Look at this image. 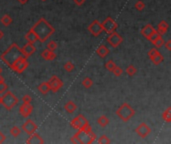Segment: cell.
Returning <instances> with one entry per match:
<instances>
[{"label":"cell","mask_w":171,"mask_h":144,"mask_svg":"<svg viewBox=\"0 0 171 144\" xmlns=\"http://www.w3.org/2000/svg\"><path fill=\"white\" fill-rule=\"evenodd\" d=\"M22 52H23V54L25 55V57H29L30 55H32L34 52L36 51V47L34 46L32 43H26L23 47L21 48Z\"/></svg>","instance_id":"2e32d148"},{"label":"cell","mask_w":171,"mask_h":144,"mask_svg":"<svg viewBox=\"0 0 171 144\" xmlns=\"http://www.w3.org/2000/svg\"><path fill=\"white\" fill-rule=\"evenodd\" d=\"M151 61L153 62V64H155V65H158V64H160L163 61V56H162V54L158 52L157 54L154 56V57L151 58Z\"/></svg>","instance_id":"83f0119b"},{"label":"cell","mask_w":171,"mask_h":144,"mask_svg":"<svg viewBox=\"0 0 171 144\" xmlns=\"http://www.w3.org/2000/svg\"><path fill=\"white\" fill-rule=\"evenodd\" d=\"M40 1H46V0H40Z\"/></svg>","instance_id":"681fc988"},{"label":"cell","mask_w":171,"mask_h":144,"mask_svg":"<svg viewBox=\"0 0 171 144\" xmlns=\"http://www.w3.org/2000/svg\"><path fill=\"white\" fill-rule=\"evenodd\" d=\"M41 57L44 60H47V61H50V60H54L56 58V54L54 51H51L49 49H45L42 52H41Z\"/></svg>","instance_id":"ac0fdd59"},{"label":"cell","mask_w":171,"mask_h":144,"mask_svg":"<svg viewBox=\"0 0 171 144\" xmlns=\"http://www.w3.org/2000/svg\"><path fill=\"white\" fill-rule=\"evenodd\" d=\"M74 69V64L70 62V61H67L65 64H64V70L67 71V72H71L73 71Z\"/></svg>","instance_id":"d590c367"},{"label":"cell","mask_w":171,"mask_h":144,"mask_svg":"<svg viewBox=\"0 0 171 144\" xmlns=\"http://www.w3.org/2000/svg\"><path fill=\"white\" fill-rule=\"evenodd\" d=\"M136 72H137V69H136V67L134 65H129L126 68V73L129 75V76H133V75H135Z\"/></svg>","instance_id":"4dcf8cb0"},{"label":"cell","mask_w":171,"mask_h":144,"mask_svg":"<svg viewBox=\"0 0 171 144\" xmlns=\"http://www.w3.org/2000/svg\"><path fill=\"white\" fill-rule=\"evenodd\" d=\"M21 57H25V55L22 52L21 48L16 43H12L10 46L6 49L0 56V59L8 67H12V65Z\"/></svg>","instance_id":"7a4b0ae2"},{"label":"cell","mask_w":171,"mask_h":144,"mask_svg":"<svg viewBox=\"0 0 171 144\" xmlns=\"http://www.w3.org/2000/svg\"><path fill=\"white\" fill-rule=\"evenodd\" d=\"M22 100H23V103H31L32 97L27 94V95H24L23 97H22Z\"/></svg>","instance_id":"60d3db41"},{"label":"cell","mask_w":171,"mask_h":144,"mask_svg":"<svg viewBox=\"0 0 171 144\" xmlns=\"http://www.w3.org/2000/svg\"><path fill=\"white\" fill-rule=\"evenodd\" d=\"M82 85L84 86L85 88H90V87L93 85V81H92V79L89 78V77H85V78L82 80Z\"/></svg>","instance_id":"f1b7e54d"},{"label":"cell","mask_w":171,"mask_h":144,"mask_svg":"<svg viewBox=\"0 0 171 144\" xmlns=\"http://www.w3.org/2000/svg\"><path fill=\"white\" fill-rule=\"evenodd\" d=\"M0 21H1V23L4 26H9L11 23H12V18H11L10 15L5 14V15H3V16L1 17Z\"/></svg>","instance_id":"cb8c5ba5"},{"label":"cell","mask_w":171,"mask_h":144,"mask_svg":"<svg viewBox=\"0 0 171 144\" xmlns=\"http://www.w3.org/2000/svg\"><path fill=\"white\" fill-rule=\"evenodd\" d=\"M159 36H161V35H160V34H159V33H158V32L156 31V30H155V31H154V32L152 33L151 35H150V37H149V38H148V40H149L151 43H153L154 41L156 40V39L158 38Z\"/></svg>","instance_id":"74e56055"},{"label":"cell","mask_w":171,"mask_h":144,"mask_svg":"<svg viewBox=\"0 0 171 144\" xmlns=\"http://www.w3.org/2000/svg\"><path fill=\"white\" fill-rule=\"evenodd\" d=\"M96 53H97V55L99 56V57L104 58V57H106V56L109 54V49L106 47L105 45H100V46L96 49Z\"/></svg>","instance_id":"ffe728a7"},{"label":"cell","mask_w":171,"mask_h":144,"mask_svg":"<svg viewBox=\"0 0 171 144\" xmlns=\"http://www.w3.org/2000/svg\"><path fill=\"white\" fill-rule=\"evenodd\" d=\"M17 1H19V3H21V4H25L28 0H17Z\"/></svg>","instance_id":"f6af8a7d"},{"label":"cell","mask_w":171,"mask_h":144,"mask_svg":"<svg viewBox=\"0 0 171 144\" xmlns=\"http://www.w3.org/2000/svg\"><path fill=\"white\" fill-rule=\"evenodd\" d=\"M74 1V3L77 6H81V5H83L84 4V2H85V0H73Z\"/></svg>","instance_id":"7bdbcfd3"},{"label":"cell","mask_w":171,"mask_h":144,"mask_svg":"<svg viewBox=\"0 0 171 144\" xmlns=\"http://www.w3.org/2000/svg\"><path fill=\"white\" fill-rule=\"evenodd\" d=\"M0 105H1V96H0Z\"/></svg>","instance_id":"c3c4849f"},{"label":"cell","mask_w":171,"mask_h":144,"mask_svg":"<svg viewBox=\"0 0 171 144\" xmlns=\"http://www.w3.org/2000/svg\"><path fill=\"white\" fill-rule=\"evenodd\" d=\"M116 115L124 122H127L135 115V110L128 103H123L116 110Z\"/></svg>","instance_id":"277c9868"},{"label":"cell","mask_w":171,"mask_h":144,"mask_svg":"<svg viewBox=\"0 0 171 144\" xmlns=\"http://www.w3.org/2000/svg\"><path fill=\"white\" fill-rule=\"evenodd\" d=\"M158 52H159L158 49H156V48H152V49H150V50H149V52H148V56H149V58L151 59L152 57H154V56L156 55Z\"/></svg>","instance_id":"ab89813d"},{"label":"cell","mask_w":171,"mask_h":144,"mask_svg":"<svg viewBox=\"0 0 171 144\" xmlns=\"http://www.w3.org/2000/svg\"><path fill=\"white\" fill-rule=\"evenodd\" d=\"M96 140V135L91 129V126L88 124L85 127L78 129L77 133L73 135L70 139L72 143H85L91 144Z\"/></svg>","instance_id":"3957f363"},{"label":"cell","mask_w":171,"mask_h":144,"mask_svg":"<svg viewBox=\"0 0 171 144\" xmlns=\"http://www.w3.org/2000/svg\"><path fill=\"white\" fill-rule=\"evenodd\" d=\"M88 31L91 35L93 36H99L100 34L103 31V28H102L101 23L98 20H93L88 26Z\"/></svg>","instance_id":"9c48e42d"},{"label":"cell","mask_w":171,"mask_h":144,"mask_svg":"<svg viewBox=\"0 0 171 144\" xmlns=\"http://www.w3.org/2000/svg\"><path fill=\"white\" fill-rule=\"evenodd\" d=\"M20 133H21V129L18 126H13L10 129V134L14 136V137H17V136L20 135Z\"/></svg>","instance_id":"f546056e"},{"label":"cell","mask_w":171,"mask_h":144,"mask_svg":"<svg viewBox=\"0 0 171 144\" xmlns=\"http://www.w3.org/2000/svg\"><path fill=\"white\" fill-rule=\"evenodd\" d=\"M136 134H137L139 137H141V138H145L147 137L148 135L150 134V132H151V128L149 125H147L146 123H140L137 127H136Z\"/></svg>","instance_id":"7c38bea8"},{"label":"cell","mask_w":171,"mask_h":144,"mask_svg":"<svg viewBox=\"0 0 171 144\" xmlns=\"http://www.w3.org/2000/svg\"><path fill=\"white\" fill-rule=\"evenodd\" d=\"M3 35H4V34H3V32L1 31V30H0V39L2 38V37H3Z\"/></svg>","instance_id":"bcb514c9"},{"label":"cell","mask_w":171,"mask_h":144,"mask_svg":"<svg viewBox=\"0 0 171 144\" xmlns=\"http://www.w3.org/2000/svg\"><path fill=\"white\" fill-rule=\"evenodd\" d=\"M116 67V64H115V62L113 61V60H109V61H107L105 63V68L107 70H109V71H113V69L114 68Z\"/></svg>","instance_id":"d6a6232c"},{"label":"cell","mask_w":171,"mask_h":144,"mask_svg":"<svg viewBox=\"0 0 171 144\" xmlns=\"http://www.w3.org/2000/svg\"><path fill=\"white\" fill-rule=\"evenodd\" d=\"M168 27H169V25L168 23L165 21V20H162L159 22V24H158V28L156 31L160 34V35H164V34L167 33V30H168Z\"/></svg>","instance_id":"d6986e66"},{"label":"cell","mask_w":171,"mask_h":144,"mask_svg":"<svg viewBox=\"0 0 171 144\" xmlns=\"http://www.w3.org/2000/svg\"><path fill=\"white\" fill-rule=\"evenodd\" d=\"M135 9H137L138 11H142L144 8H145V3H144L143 1H141V0H139V1H137L135 3Z\"/></svg>","instance_id":"8d00e7d4"},{"label":"cell","mask_w":171,"mask_h":144,"mask_svg":"<svg viewBox=\"0 0 171 144\" xmlns=\"http://www.w3.org/2000/svg\"><path fill=\"white\" fill-rule=\"evenodd\" d=\"M97 123L100 125L101 127H106L109 124V119L108 117H106L105 115L100 116L99 118L97 119Z\"/></svg>","instance_id":"d4e9b609"},{"label":"cell","mask_w":171,"mask_h":144,"mask_svg":"<svg viewBox=\"0 0 171 144\" xmlns=\"http://www.w3.org/2000/svg\"><path fill=\"white\" fill-rule=\"evenodd\" d=\"M154 45L155 47L156 48H159V47H161V46H163V45H164V40H163V37H162V35L161 36H159L158 38L154 41L153 43H152Z\"/></svg>","instance_id":"1f68e13d"},{"label":"cell","mask_w":171,"mask_h":144,"mask_svg":"<svg viewBox=\"0 0 171 144\" xmlns=\"http://www.w3.org/2000/svg\"><path fill=\"white\" fill-rule=\"evenodd\" d=\"M162 118H163V120L165 121V122H167V123L170 122V121H171V107H168L164 112H163Z\"/></svg>","instance_id":"484cf974"},{"label":"cell","mask_w":171,"mask_h":144,"mask_svg":"<svg viewBox=\"0 0 171 144\" xmlns=\"http://www.w3.org/2000/svg\"><path fill=\"white\" fill-rule=\"evenodd\" d=\"M38 90H39V92L41 94L45 95V94H47L49 91H50V86H49L48 82H42L41 84H39V86H38Z\"/></svg>","instance_id":"603a6c76"},{"label":"cell","mask_w":171,"mask_h":144,"mask_svg":"<svg viewBox=\"0 0 171 144\" xmlns=\"http://www.w3.org/2000/svg\"><path fill=\"white\" fill-rule=\"evenodd\" d=\"M1 73H2V69H1V67H0V75H1Z\"/></svg>","instance_id":"7dc6e473"},{"label":"cell","mask_w":171,"mask_h":144,"mask_svg":"<svg viewBox=\"0 0 171 144\" xmlns=\"http://www.w3.org/2000/svg\"><path fill=\"white\" fill-rule=\"evenodd\" d=\"M101 25H102V28H103V31H105L108 34H110L113 31H116L117 27H118V24H117L111 17H107L106 19H104V21L102 22Z\"/></svg>","instance_id":"8992f818"},{"label":"cell","mask_w":171,"mask_h":144,"mask_svg":"<svg viewBox=\"0 0 171 144\" xmlns=\"http://www.w3.org/2000/svg\"><path fill=\"white\" fill-rule=\"evenodd\" d=\"M30 136L28 137V139L26 140V143L27 144H43L44 140L41 137L39 134H37L36 132H34L32 134H29Z\"/></svg>","instance_id":"9a60e30c"},{"label":"cell","mask_w":171,"mask_h":144,"mask_svg":"<svg viewBox=\"0 0 171 144\" xmlns=\"http://www.w3.org/2000/svg\"><path fill=\"white\" fill-rule=\"evenodd\" d=\"M112 73H113L114 75H115L116 77H119V76H121V74L123 73V71H122V69H121V68H120L119 66H117V65H116V67L113 69Z\"/></svg>","instance_id":"f35d334b"},{"label":"cell","mask_w":171,"mask_h":144,"mask_svg":"<svg viewBox=\"0 0 171 144\" xmlns=\"http://www.w3.org/2000/svg\"><path fill=\"white\" fill-rule=\"evenodd\" d=\"M70 125H71L72 128L78 130L82 127H85L86 125H88V121H87V119L83 115L79 114L78 116H76L75 118H73L71 120Z\"/></svg>","instance_id":"ba28073f"},{"label":"cell","mask_w":171,"mask_h":144,"mask_svg":"<svg viewBox=\"0 0 171 144\" xmlns=\"http://www.w3.org/2000/svg\"><path fill=\"white\" fill-rule=\"evenodd\" d=\"M48 84L50 86V90L52 92H57L59 89H61L63 87V81L61 80L60 78H58L56 76V75H53V76L49 79Z\"/></svg>","instance_id":"30bf717a"},{"label":"cell","mask_w":171,"mask_h":144,"mask_svg":"<svg viewBox=\"0 0 171 144\" xmlns=\"http://www.w3.org/2000/svg\"><path fill=\"white\" fill-rule=\"evenodd\" d=\"M31 30L36 34L38 41L42 43H44L55 32L54 27L49 24L44 18H40L31 27Z\"/></svg>","instance_id":"6da1fadb"},{"label":"cell","mask_w":171,"mask_h":144,"mask_svg":"<svg viewBox=\"0 0 171 144\" xmlns=\"http://www.w3.org/2000/svg\"><path fill=\"white\" fill-rule=\"evenodd\" d=\"M1 104L7 110H11L18 104V98L11 91L7 90L5 93H3V96H1Z\"/></svg>","instance_id":"5b68a950"},{"label":"cell","mask_w":171,"mask_h":144,"mask_svg":"<svg viewBox=\"0 0 171 144\" xmlns=\"http://www.w3.org/2000/svg\"><path fill=\"white\" fill-rule=\"evenodd\" d=\"M155 31V28L152 26L151 24H146L144 27L141 29V34L142 35L145 37L146 39H148L150 37V35L152 33H153Z\"/></svg>","instance_id":"e0dca14e"},{"label":"cell","mask_w":171,"mask_h":144,"mask_svg":"<svg viewBox=\"0 0 171 144\" xmlns=\"http://www.w3.org/2000/svg\"><path fill=\"white\" fill-rule=\"evenodd\" d=\"M37 125L35 124V122H34L33 120L31 119H27L25 121V122L23 123V125H22L21 129L23 130L25 133L27 134H32L34 133V132H36L37 130Z\"/></svg>","instance_id":"4fadbf2b"},{"label":"cell","mask_w":171,"mask_h":144,"mask_svg":"<svg viewBox=\"0 0 171 144\" xmlns=\"http://www.w3.org/2000/svg\"><path fill=\"white\" fill-rule=\"evenodd\" d=\"M25 39H26V41H27L28 43H32V44H34V43L36 42V41H38V38H37L36 34L34 33L31 29H30L29 31L25 34Z\"/></svg>","instance_id":"44dd1931"},{"label":"cell","mask_w":171,"mask_h":144,"mask_svg":"<svg viewBox=\"0 0 171 144\" xmlns=\"http://www.w3.org/2000/svg\"><path fill=\"white\" fill-rule=\"evenodd\" d=\"M47 49H49V50H51V51H55L56 49H57L56 41H54V40L49 41V42L47 43Z\"/></svg>","instance_id":"e575fe53"},{"label":"cell","mask_w":171,"mask_h":144,"mask_svg":"<svg viewBox=\"0 0 171 144\" xmlns=\"http://www.w3.org/2000/svg\"><path fill=\"white\" fill-rule=\"evenodd\" d=\"M97 143H99V144H109V143H111V140H110L106 135H102L101 137H99V139L97 140Z\"/></svg>","instance_id":"836d02e7"},{"label":"cell","mask_w":171,"mask_h":144,"mask_svg":"<svg viewBox=\"0 0 171 144\" xmlns=\"http://www.w3.org/2000/svg\"><path fill=\"white\" fill-rule=\"evenodd\" d=\"M32 111H33V106L31 105V103H23L19 107V112L25 118H27V117L31 115Z\"/></svg>","instance_id":"5bb4252c"},{"label":"cell","mask_w":171,"mask_h":144,"mask_svg":"<svg viewBox=\"0 0 171 144\" xmlns=\"http://www.w3.org/2000/svg\"><path fill=\"white\" fill-rule=\"evenodd\" d=\"M28 67V61H27V57H21L20 59H18L16 62H15L11 69L15 71L16 73H22L26 68Z\"/></svg>","instance_id":"52a82bcc"},{"label":"cell","mask_w":171,"mask_h":144,"mask_svg":"<svg viewBox=\"0 0 171 144\" xmlns=\"http://www.w3.org/2000/svg\"><path fill=\"white\" fill-rule=\"evenodd\" d=\"M64 109L68 113H73L76 109H77V105H76L73 101H68L64 104Z\"/></svg>","instance_id":"7402d4cb"},{"label":"cell","mask_w":171,"mask_h":144,"mask_svg":"<svg viewBox=\"0 0 171 144\" xmlns=\"http://www.w3.org/2000/svg\"><path fill=\"white\" fill-rule=\"evenodd\" d=\"M5 140H6V136H5L4 134H3L1 131H0V144L4 142Z\"/></svg>","instance_id":"ee69618b"},{"label":"cell","mask_w":171,"mask_h":144,"mask_svg":"<svg viewBox=\"0 0 171 144\" xmlns=\"http://www.w3.org/2000/svg\"><path fill=\"white\" fill-rule=\"evenodd\" d=\"M164 45H165V47H166L167 50H168V51L171 50V40L170 39L167 40L166 42H164Z\"/></svg>","instance_id":"b9f144b4"},{"label":"cell","mask_w":171,"mask_h":144,"mask_svg":"<svg viewBox=\"0 0 171 144\" xmlns=\"http://www.w3.org/2000/svg\"><path fill=\"white\" fill-rule=\"evenodd\" d=\"M107 41H108V43L111 45L112 47L116 48V47H118L121 43H122L123 38L116 31H113V32H111L109 34Z\"/></svg>","instance_id":"8fae6325"},{"label":"cell","mask_w":171,"mask_h":144,"mask_svg":"<svg viewBox=\"0 0 171 144\" xmlns=\"http://www.w3.org/2000/svg\"><path fill=\"white\" fill-rule=\"evenodd\" d=\"M7 90H8V86H7V84L5 83L3 77L1 76V75H0V94L5 93Z\"/></svg>","instance_id":"4316f807"}]
</instances>
